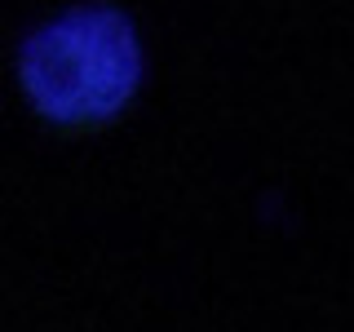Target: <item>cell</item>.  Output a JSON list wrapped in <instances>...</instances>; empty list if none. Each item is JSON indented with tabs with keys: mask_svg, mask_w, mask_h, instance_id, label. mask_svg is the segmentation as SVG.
Returning a JSON list of instances; mask_svg holds the SVG:
<instances>
[{
	"mask_svg": "<svg viewBox=\"0 0 354 332\" xmlns=\"http://www.w3.org/2000/svg\"><path fill=\"white\" fill-rule=\"evenodd\" d=\"M18 84L49 124L102 129L138 98L142 40L120 9H66L22 40Z\"/></svg>",
	"mask_w": 354,
	"mask_h": 332,
	"instance_id": "cell-1",
	"label": "cell"
}]
</instances>
